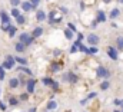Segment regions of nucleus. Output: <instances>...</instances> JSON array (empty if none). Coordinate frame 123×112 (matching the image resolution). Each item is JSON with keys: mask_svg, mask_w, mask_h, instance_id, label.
Returning a JSON list of instances; mask_svg holds the SVG:
<instances>
[{"mask_svg": "<svg viewBox=\"0 0 123 112\" xmlns=\"http://www.w3.org/2000/svg\"><path fill=\"white\" fill-rule=\"evenodd\" d=\"M29 112H37V108H34V106H33V108L29 109Z\"/></svg>", "mask_w": 123, "mask_h": 112, "instance_id": "37998d69", "label": "nucleus"}, {"mask_svg": "<svg viewBox=\"0 0 123 112\" xmlns=\"http://www.w3.org/2000/svg\"><path fill=\"white\" fill-rule=\"evenodd\" d=\"M109 86H110V82H109V81H103V82L100 84V89H102V91H106V89H109Z\"/></svg>", "mask_w": 123, "mask_h": 112, "instance_id": "393cba45", "label": "nucleus"}, {"mask_svg": "<svg viewBox=\"0 0 123 112\" xmlns=\"http://www.w3.org/2000/svg\"><path fill=\"white\" fill-rule=\"evenodd\" d=\"M107 55H109V57H110L112 60H117V59H119L117 49H115V48H112V46H109V48H107Z\"/></svg>", "mask_w": 123, "mask_h": 112, "instance_id": "39448f33", "label": "nucleus"}, {"mask_svg": "<svg viewBox=\"0 0 123 112\" xmlns=\"http://www.w3.org/2000/svg\"><path fill=\"white\" fill-rule=\"evenodd\" d=\"M96 95H97L96 92H90V93L87 95V98H86V99H87V101H90V99H94V98H96Z\"/></svg>", "mask_w": 123, "mask_h": 112, "instance_id": "473e14b6", "label": "nucleus"}, {"mask_svg": "<svg viewBox=\"0 0 123 112\" xmlns=\"http://www.w3.org/2000/svg\"><path fill=\"white\" fill-rule=\"evenodd\" d=\"M36 19H37L39 22H44V20L47 19V14L44 13V10H37V12H36Z\"/></svg>", "mask_w": 123, "mask_h": 112, "instance_id": "9b49d317", "label": "nucleus"}, {"mask_svg": "<svg viewBox=\"0 0 123 112\" xmlns=\"http://www.w3.org/2000/svg\"><path fill=\"white\" fill-rule=\"evenodd\" d=\"M19 39H20L19 42H20V43H23L25 46H30L31 43H33V40H34V39L31 37L30 35H29V33H22Z\"/></svg>", "mask_w": 123, "mask_h": 112, "instance_id": "f257e3e1", "label": "nucleus"}, {"mask_svg": "<svg viewBox=\"0 0 123 112\" xmlns=\"http://www.w3.org/2000/svg\"><path fill=\"white\" fill-rule=\"evenodd\" d=\"M12 26H13L12 23H3V25H1V29H3L4 32H9V30H10V28H12Z\"/></svg>", "mask_w": 123, "mask_h": 112, "instance_id": "cd10ccee", "label": "nucleus"}, {"mask_svg": "<svg viewBox=\"0 0 123 112\" xmlns=\"http://www.w3.org/2000/svg\"><path fill=\"white\" fill-rule=\"evenodd\" d=\"M16 30H17V29H16V26H12V28H10V30L7 32V33H9V36H10V37H13V36L16 35Z\"/></svg>", "mask_w": 123, "mask_h": 112, "instance_id": "c85d7f7f", "label": "nucleus"}, {"mask_svg": "<svg viewBox=\"0 0 123 112\" xmlns=\"http://www.w3.org/2000/svg\"><path fill=\"white\" fill-rule=\"evenodd\" d=\"M20 85V81L17 79V78H12L10 81H9V86L12 88V89H14V88H17Z\"/></svg>", "mask_w": 123, "mask_h": 112, "instance_id": "4468645a", "label": "nucleus"}, {"mask_svg": "<svg viewBox=\"0 0 123 112\" xmlns=\"http://www.w3.org/2000/svg\"><path fill=\"white\" fill-rule=\"evenodd\" d=\"M53 55H55V56H60V55H62V50H59V49L53 50Z\"/></svg>", "mask_w": 123, "mask_h": 112, "instance_id": "a19ab883", "label": "nucleus"}, {"mask_svg": "<svg viewBox=\"0 0 123 112\" xmlns=\"http://www.w3.org/2000/svg\"><path fill=\"white\" fill-rule=\"evenodd\" d=\"M43 112H50V111H47V109H46V111H43Z\"/></svg>", "mask_w": 123, "mask_h": 112, "instance_id": "8fccbe9b", "label": "nucleus"}, {"mask_svg": "<svg viewBox=\"0 0 123 112\" xmlns=\"http://www.w3.org/2000/svg\"><path fill=\"white\" fill-rule=\"evenodd\" d=\"M120 106H122V108H123V99H122V105H120Z\"/></svg>", "mask_w": 123, "mask_h": 112, "instance_id": "09e8293b", "label": "nucleus"}, {"mask_svg": "<svg viewBox=\"0 0 123 112\" xmlns=\"http://www.w3.org/2000/svg\"><path fill=\"white\" fill-rule=\"evenodd\" d=\"M67 28H69V30H72V32H73V33H74V32H76V26H74V25H73V23H67Z\"/></svg>", "mask_w": 123, "mask_h": 112, "instance_id": "72a5a7b5", "label": "nucleus"}, {"mask_svg": "<svg viewBox=\"0 0 123 112\" xmlns=\"http://www.w3.org/2000/svg\"><path fill=\"white\" fill-rule=\"evenodd\" d=\"M14 49H16V52H25V50H26V46H25L23 43L17 42V43L14 45Z\"/></svg>", "mask_w": 123, "mask_h": 112, "instance_id": "a211bd4d", "label": "nucleus"}, {"mask_svg": "<svg viewBox=\"0 0 123 112\" xmlns=\"http://www.w3.org/2000/svg\"><path fill=\"white\" fill-rule=\"evenodd\" d=\"M40 1H42V0H30V3H31V7H33L31 10H34V9H36V7L39 6V3H40Z\"/></svg>", "mask_w": 123, "mask_h": 112, "instance_id": "c756f323", "label": "nucleus"}, {"mask_svg": "<svg viewBox=\"0 0 123 112\" xmlns=\"http://www.w3.org/2000/svg\"><path fill=\"white\" fill-rule=\"evenodd\" d=\"M113 112H122V111H119V109H115V111H113Z\"/></svg>", "mask_w": 123, "mask_h": 112, "instance_id": "49530a36", "label": "nucleus"}, {"mask_svg": "<svg viewBox=\"0 0 123 112\" xmlns=\"http://www.w3.org/2000/svg\"><path fill=\"white\" fill-rule=\"evenodd\" d=\"M10 4L16 7V6H19V4H22V0H10Z\"/></svg>", "mask_w": 123, "mask_h": 112, "instance_id": "2f4dec72", "label": "nucleus"}, {"mask_svg": "<svg viewBox=\"0 0 123 112\" xmlns=\"http://www.w3.org/2000/svg\"><path fill=\"white\" fill-rule=\"evenodd\" d=\"M64 79H66L69 84H77V81H79V76H77L74 72H67V73L64 75Z\"/></svg>", "mask_w": 123, "mask_h": 112, "instance_id": "20e7f679", "label": "nucleus"}, {"mask_svg": "<svg viewBox=\"0 0 123 112\" xmlns=\"http://www.w3.org/2000/svg\"><path fill=\"white\" fill-rule=\"evenodd\" d=\"M90 28H92V29L97 28V22H96V20H94V22H93V23H92V26H90Z\"/></svg>", "mask_w": 123, "mask_h": 112, "instance_id": "79ce46f5", "label": "nucleus"}, {"mask_svg": "<svg viewBox=\"0 0 123 112\" xmlns=\"http://www.w3.org/2000/svg\"><path fill=\"white\" fill-rule=\"evenodd\" d=\"M116 45H117V50H123V36H117Z\"/></svg>", "mask_w": 123, "mask_h": 112, "instance_id": "6ab92c4d", "label": "nucleus"}, {"mask_svg": "<svg viewBox=\"0 0 123 112\" xmlns=\"http://www.w3.org/2000/svg\"><path fill=\"white\" fill-rule=\"evenodd\" d=\"M119 3H122V4H123V0H119Z\"/></svg>", "mask_w": 123, "mask_h": 112, "instance_id": "de8ad7c7", "label": "nucleus"}, {"mask_svg": "<svg viewBox=\"0 0 123 112\" xmlns=\"http://www.w3.org/2000/svg\"><path fill=\"white\" fill-rule=\"evenodd\" d=\"M106 19H107V17H106V13H105L103 10H99V12H97V16H96V22H97V23H105Z\"/></svg>", "mask_w": 123, "mask_h": 112, "instance_id": "1a4fd4ad", "label": "nucleus"}, {"mask_svg": "<svg viewBox=\"0 0 123 112\" xmlns=\"http://www.w3.org/2000/svg\"><path fill=\"white\" fill-rule=\"evenodd\" d=\"M14 63H16V60H14V57L10 55L6 56V60L3 62V65H1V68L3 69H12L13 66H14Z\"/></svg>", "mask_w": 123, "mask_h": 112, "instance_id": "f03ea898", "label": "nucleus"}, {"mask_svg": "<svg viewBox=\"0 0 123 112\" xmlns=\"http://www.w3.org/2000/svg\"><path fill=\"white\" fill-rule=\"evenodd\" d=\"M6 108H7L6 104L4 102H0V111H6Z\"/></svg>", "mask_w": 123, "mask_h": 112, "instance_id": "ea45409f", "label": "nucleus"}, {"mask_svg": "<svg viewBox=\"0 0 123 112\" xmlns=\"http://www.w3.org/2000/svg\"><path fill=\"white\" fill-rule=\"evenodd\" d=\"M113 104H115L116 106H120V105H122V101H120V99H115V101H113Z\"/></svg>", "mask_w": 123, "mask_h": 112, "instance_id": "58836bf2", "label": "nucleus"}, {"mask_svg": "<svg viewBox=\"0 0 123 112\" xmlns=\"http://www.w3.org/2000/svg\"><path fill=\"white\" fill-rule=\"evenodd\" d=\"M0 19H1V23H10V17L4 10L0 12Z\"/></svg>", "mask_w": 123, "mask_h": 112, "instance_id": "f8f14e48", "label": "nucleus"}, {"mask_svg": "<svg viewBox=\"0 0 123 112\" xmlns=\"http://www.w3.org/2000/svg\"><path fill=\"white\" fill-rule=\"evenodd\" d=\"M87 42H89V45H90V46H96V45L100 42V39H99V36H97V35L90 33V35L87 36Z\"/></svg>", "mask_w": 123, "mask_h": 112, "instance_id": "423d86ee", "label": "nucleus"}, {"mask_svg": "<svg viewBox=\"0 0 123 112\" xmlns=\"http://www.w3.org/2000/svg\"><path fill=\"white\" fill-rule=\"evenodd\" d=\"M102 1H103V3H105V4H109V3H110V1H112V0H102Z\"/></svg>", "mask_w": 123, "mask_h": 112, "instance_id": "a18cd8bd", "label": "nucleus"}, {"mask_svg": "<svg viewBox=\"0 0 123 112\" xmlns=\"http://www.w3.org/2000/svg\"><path fill=\"white\" fill-rule=\"evenodd\" d=\"M10 14H12V16H13V17L16 19V17H19V16L22 14V13H20V10H19V9H16V7H14V9H12V12H10Z\"/></svg>", "mask_w": 123, "mask_h": 112, "instance_id": "5701e85b", "label": "nucleus"}, {"mask_svg": "<svg viewBox=\"0 0 123 112\" xmlns=\"http://www.w3.org/2000/svg\"><path fill=\"white\" fill-rule=\"evenodd\" d=\"M43 33H44V29L43 28H40V26H37V28H34L33 29V32H31V37H33V39H37V37H40V36H42V35H43Z\"/></svg>", "mask_w": 123, "mask_h": 112, "instance_id": "0eeeda50", "label": "nucleus"}, {"mask_svg": "<svg viewBox=\"0 0 123 112\" xmlns=\"http://www.w3.org/2000/svg\"><path fill=\"white\" fill-rule=\"evenodd\" d=\"M27 99H29V93L27 92H25V93L20 95V101H27Z\"/></svg>", "mask_w": 123, "mask_h": 112, "instance_id": "7c9ffc66", "label": "nucleus"}, {"mask_svg": "<svg viewBox=\"0 0 123 112\" xmlns=\"http://www.w3.org/2000/svg\"><path fill=\"white\" fill-rule=\"evenodd\" d=\"M26 88H27V93H33L36 89V79H29L26 84Z\"/></svg>", "mask_w": 123, "mask_h": 112, "instance_id": "6e6552de", "label": "nucleus"}, {"mask_svg": "<svg viewBox=\"0 0 123 112\" xmlns=\"http://www.w3.org/2000/svg\"><path fill=\"white\" fill-rule=\"evenodd\" d=\"M96 75H97L99 78H109V76H110V72H109L105 66L100 65V66L96 68Z\"/></svg>", "mask_w": 123, "mask_h": 112, "instance_id": "7ed1b4c3", "label": "nucleus"}, {"mask_svg": "<svg viewBox=\"0 0 123 112\" xmlns=\"http://www.w3.org/2000/svg\"><path fill=\"white\" fill-rule=\"evenodd\" d=\"M83 39H85V36H83V33H80V32H79V33H77V42H82Z\"/></svg>", "mask_w": 123, "mask_h": 112, "instance_id": "e433bc0d", "label": "nucleus"}, {"mask_svg": "<svg viewBox=\"0 0 123 112\" xmlns=\"http://www.w3.org/2000/svg\"><path fill=\"white\" fill-rule=\"evenodd\" d=\"M0 93H1V91H0Z\"/></svg>", "mask_w": 123, "mask_h": 112, "instance_id": "603ef678", "label": "nucleus"}, {"mask_svg": "<svg viewBox=\"0 0 123 112\" xmlns=\"http://www.w3.org/2000/svg\"><path fill=\"white\" fill-rule=\"evenodd\" d=\"M52 89H53V91H59V84H57V82H53V84H52Z\"/></svg>", "mask_w": 123, "mask_h": 112, "instance_id": "c9c22d12", "label": "nucleus"}, {"mask_svg": "<svg viewBox=\"0 0 123 112\" xmlns=\"http://www.w3.org/2000/svg\"><path fill=\"white\" fill-rule=\"evenodd\" d=\"M25 22H26V17H25L23 14H20L19 17H16V23H17V25H23Z\"/></svg>", "mask_w": 123, "mask_h": 112, "instance_id": "bb28decb", "label": "nucleus"}, {"mask_svg": "<svg viewBox=\"0 0 123 112\" xmlns=\"http://www.w3.org/2000/svg\"><path fill=\"white\" fill-rule=\"evenodd\" d=\"M42 82H43L44 86H52V84H53L55 81H53L52 78H43V79H42Z\"/></svg>", "mask_w": 123, "mask_h": 112, "instance_id": "412c9836", "label": "nucleus"}, {"mask_svg": "<svg viewBox=\"0 0 123 112\" xmlns=\"http://www.w3.org/2000/svg\"><path fill=\"white\" fill-rule=\"evenodd\" d=\"M46 109H47V111H56V109H57V102H56V101H55V99H50V101H49V102H47V105H46Z\"/></svg>", "mask_w": 123, "mask_h": 112, "instance_id": "9d476101", "label": "nucleus"}, {"mask_svg": "<svg viewBox=\"0 0 123 112\" xmlns=\"http://www.w3.org/2000/svg\"><path fill=\"white\" fill-rule=\"evenodd\" d=\"M119 16H120V10H119V9H116V7H115V9H112V12H110L109 17L113 20V19H116V17H119Z\"/></svg>", "mask_w": 123, "mask_h": 112, "instance_id": "2eb2a0df", "label": "nucleus"}, {"mask_svg": "<svg viewBox=\"0 0 123 112\" xmlns=\"http://www.w3.org/2000/svg\"><path fill=\"white\" fill-rule=\"evenodd\" d=\"M77 50H79V49H77V48H76V46H74V45H73V46H72V48H70V53H76V52H77Z\"/></svg>", "mask_w": 123, "mask_h": 112, "instance_id": "4c0bfd02", "label": "nucleus"}, {"mask_svg": "<svg viewBox=\"0 0 123 112\" xmlns=\"http://www.w3.org/2000/svg\"><path fill=\"white\" fill-rule=\"evenodd\" d=\"M60 69H62V63H60V62H57V60H56V62H53V63H52V66H50V70H52V72H59Z\"/></svg>", "mask_w": 123, "mask_h": 112, "instance_id": "ddd939ff", "label": "nucleus"}, {"mask_svg": "<svg viewBox=\"0 0 123 112\" xmlns=\"http://www.w3.org/2000/svg\"><path fill=\"white\" fill-rule=\"evenodd\" d=\"M64 37H66L67 40H72V39H73V32L69 30V29H66V30H64Z\"/></svg>", "mask_w": 123, "mask_h": 112, "instance_id": "4be33fe9", "label": "nucleus"}, {"mask_svg": "<svg viewBox=\"0 0 123 112\" xmlns=\"http://www.w3.org/2000/svg\"><path fill=\"white\" fill-rule=\"evenodd\" d=\"M17 104H19V99L17 98H14V96H10L9 98V105L10 106H16Z\"/></svg>", "mask_w": 123, "mask_h": 112, "instance_id": "aec40b11", "label": "nucleus"}, {"mask_svg": "<svg viewBox=\"0 0 123 112\" xmlns=\"http://www.w3.org/2000/svg\"><path fill=\"white\" fill-rule=\"evenodd\" d=\"M99 52V49L96 48V46H89L87 49H86V52L85 53H87V55H96Z\"/></svg>", "mask_w": 123, "mask_h": 112, "instance_id": "f3484780", "label": "nucleus"}, {"mask_svg": "<svg viewBox=\"0 0 123 112\" xmlns=\"http://www.w3.org/2000/svg\"><path fill=\"white\" fill-rule=\"evenodd\" d=\"M19 70H20V72H23V73H26V75H31V73H33L30 69H29V68H26V66H20V68H19Z\"/></svg>", "mask_w": 123, "mask_h": 112, "instance_id": "a878e982", "label": "nucleus"}, {"mask_svg": "<svg viewBox=\"0 0 123 112\" xmlns=\"http://www.w3.org/2000/svg\"><path fill=\"white\" fill-rule=\"evenodd\" d=\"M122 112H123V108H122Z\"/></svg>", "mask_w": 123, "mask_h": 112, "instance_id": "3c124183", "label": "nucleus"}, {"mask_svg": "<svg viewBox=\"0 0 123 112\" xmlns=\"http://www.w3.org/2000/svg\"><path fill=\"white\" fill-rule=\"evenodd\" d=\"M22 9H23L25 12H30L31 9H33V7H31V3L30 1H22Z\"/></svg>", "mask_w": 123, "mask_h": 112, "instance_id": "dca6fc26", "label": "nucleus"}, {"mask_svg": "<svg viewBox=\"0 0 123 112\" xmlns=\"http://www.w3.org/2000/svg\"><path fill=\"white\" fill-rule=\"evenodd\" d=\"M14 60H16L17 63H20L22 66H25V65H27V59H25V57H14Z\"/></svg>", "mask_w": 123, "mask_h": 112, "instance_id": "b1692460", "label": "nucleus"}, {"mask_svg": "<svg viewBox=\"0 0 123 112\" xmlns=\"http://www.w3.org/2000/svg\"><path fill=\"white\" fill-rule=\"evenodd\" d=\"M80 104H82V105H86V104H87V99H83V101H82Z\"/></svg>", "mask_w": 123, "mask_h": 112, "instance_id": "c03bdc74", "label": "nucleus"}, {"mask_svg": "<svg viewBox=\"0 0 123 112\" xmlns=\"http://www.w3.org/2000/svg\"><path fill=\"white\" fill-rule=\"evenodd\" d=\"M4 73H6V72H4V69L0 66V81H3V79H4Z\"/></svg>", "mask_w": 123, "mask_h": 112, "instance_id": "f704fd0d", "label": "nucleus"}]
</instances>
